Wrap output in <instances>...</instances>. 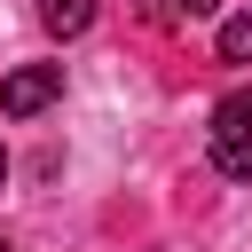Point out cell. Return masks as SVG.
<instances>
[{"label":"cell","instance_id":"cell-6","mask_svg":"<svg viewBox=\"0 0 252 252\" xmlns=\"http://www.w3.org/2000/svg\"><path fill=\"white\" fill-rule=\"evenodd\" d=\"M0 189H8V150H0Z\"/></svg>","mask_w":252,"mask_h":252},{"label":"cell","instance_id":"cell-1","mask_svg":"<svg viewBox=\"0 0 252 252\" xmlns=\"http://www.w3.org/2000/svg\"><path fill=\"white\" fill-rule=\"evenodd\" d=\"M205 150H213V173H228V181H252V87H228V94L213 102Z\"/></svg>","mask_w":252,"mask_h":252},{"label":"cell","instance_id":"cell-2","mask_svg":"<svg viewBox=\"0 0 252 252\" xmlns=\"http://www.w3.org/2000/svg\"><path fill=\"white\" fill-rule=\"evenodd\" d=\"M47 102H63V63H24L0 79V110L8 118H39Z\"/></svg>","mask_w":252,"mask_h":252},{"label":"cell","instance_id":"cell-5","mask_svg":"<svg viewBox=\"0 0 252 252\" xmlns=\"http://www.w3.org/2000/svg\"><path fill=\"white\" fill-rule=\"evenodd\" d=\"M205 8H213V0H173V16H205Z\"/></svg>","mask_w":252,"mask_h":252},{"label":"cell","instance_id":"cell-3","mask_svg":"<svg viewBox=\"0 0 252 252\" xmlns=\"http://www.w3.org/2000/svg\"><path fill=\"white\" fill-rule=\"evenodd\" d=\"M39 24H47L55 39H79V32L94 24V0H39Z\"/></svg>","mask_w":252,"mask_h":252},{"label":"cell","instance_id":"cell-4","mask_svg":"<svg viewBox=\"0 0 252 252\" xmlns=\"http://www.w3.org/2000/svg\"><path fill=\"white\" fill-rule=\"evenodd\" d=\"M213 47H220V63H252V8H244V16H228Z\"/></svg>","mask_w":252,"mask_h":252},{"label":"cell","instance_id":"cell-7","mask_svg":"<svg viewBox=\"0 0 252 252\" xmlns=\"http://www.w3.org/2000/svg\"><path fill=\"white\" fill-rule=\"evenodd\" d=\"M0 252H16V244H8V236H0Z\"/></svg>","mask_w":252,"mask_h":252}]
</instances>
